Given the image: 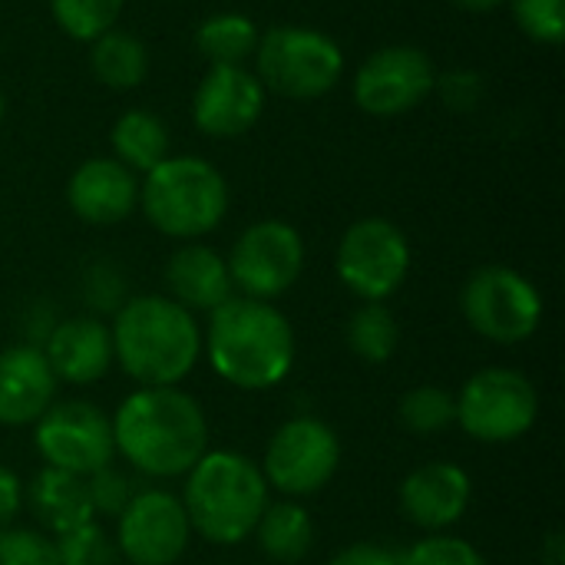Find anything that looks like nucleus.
<instances>
[{"instance_id":"nucleus-1","label":"nucleus","mask_w":565,"mask_h":565,"mask_svg":"<svg viewBox=\"0 0 565 565\" xmlns=\"http://www.w3.org/2000/svg\"><path fill=\"white\" fill-rule=\"evenodd\" d=\"M116 454L152 480L185 477L209 450V417L182 387H139L113 414Z\"/></svg>"},{"instance_id":"nucleus-2","label":"nucleus","mask_w":565,"mask_h":565,"mask_svg":"<svg viewBox=\"0 0 565 565\" xmlns=\"http://www.w3.org/2000/svg\"><path fill=\"white\" fill-rule=\"evenodd\" d=\"M202 354L228 387L258 394L291 374L298 341L291 321L271 301L232 295L209 315Z\"/></svg>"},{"instance_id":"nucleus-3","label":"nucleus","mask_w":565,"mask_h":565,"mask_svg":"<svg viewBox=\"0 0 565 565\" xmlns=\"http://www.w3.org/2000/svg\"><path fill=\"white\" fill-rule=\"evenodd\" d=\"M113 361L139 387H179L202 358V328L166 295H136L113 315Z\"/></svg>"},{"instance_id":"nucleus-4","label":"nucleus","mask_w":565,"mask_h":565,"mask_svg":"<svg viewBox=\"0 0 565 565\" xmlns=\"http://www.w3.org/2000/svg\"><path fill=\"white\" fill-rule=\"evenodd\" d=\"M268 483L262 467L238 450H205V457L185 473L182 507L192 536L212 546H238L255 533L265 513Z\"/></svg>"},{"instance_id":"nucleus-5","label":"nucleus","mask_w":565,"mask_h":565,"mask_svg":"<svg viewBox=\"0 0 565 565\" xmlns=\"http://www.w3.org/2000/svg\"><path fill=\"white\" fill-rule=\"evenodd\" d=\"M139 205L159 235L199 242L228 215V182L209 159L169 156L139 182Z\"/></svg>"},{"instance_id":"nucleus-6","label":"nucleus","mask_w":565,"mask_h":565,"mask_svg":"<svg viewBox=\"0 0 565 565\" xmlns=\"http://www.w3.org/2000/svg\"><path fill=\"white\" fill-rule=\"evenodd\" d=\"M255 76L262 79L265 93L295 103H311L328 96L341 83L344 50L334 36L315 26L281 23L258 36Z\"/></svg>"},{"instance_id":"nucleus-7","label":"nucleus","mask_w":565,"mask_h":565,"mask_svg":"<svg viewBox=\"0 0 565 565\" xmlns=\"http://www.w3.org/2000/svg\"><path fill=\"white\" fill-rule=\"evenodd\" d=\"M540 420L536 384L513 367H483L457 394V424L477 444H513Z\"/></svg>"},{"instance_id":"nucleus-8","label":"nucleus","mask_w":565,"mask_h":565,"mask_svg":"<svg viewBox=\"0 0 565 565\" xmlns=\"http://www.w3.org/2000/svg\"><path fill=\"white\" fill-rule=\"evenodd\" d=\"M460 308L480 338L507 348L530 341L543 324L540 288L510 265L477 268L460 291Z\"/></svg>"},{"instance_id":"nucleus-9","label":"nucleus","mask_w":565,"mask_h":565,"mask_svg":"<svg viewBox=\"0 0 565 565\" xmlns=\"http://www.w3.org/2000/svg\"><path fill=\"white\" fill-rule=\"evenodd\" d=\"M411 242L401 225L391 218H358L344 228L334 271L341 285L361 301H387L397 295L411 275Z\"/></svg>"},{"instance_id":"nucleus-10","label":"nucleus","mask_w":565,"mask_h":565,"mask_svg":"<svg viewBox=\"0 0 565 565\" xmlns=\"http://www.w3.org/2000/svg\"><path fill=\"white\" fill-rule=\"evenodd\" d=\"M341 467V440L331 424L321 417H291L285 420L262 460V477L268 490L285 500H305L321 493Z\"/></svg>"},{"instance_id":"nucleus-11","label":"nucleus","mask_w":565,"mask_h":565,"mask_svg":"<svg viewBox=\"0 0 565 565\" xmlns=\"http://www.w3.org/2000/svg\"><path fill=\"white\" fill-rule=\"evenodd\" d=\"M225 265L242 298L275 301L291 291L305 271V238L285 218H262L235 238Z\"/></svg>"},{"instance_id":"nucleus-12","label":"nucleus","mask_w":565,"mask_h":565,"mask_svg":"<svg viewBox=\"0 0 565 565\" xmlns=\"http://www.w3.org/2000/svg\"><path fill=\"white\" fill-rule=\"evenodd\" d=\"M33 447L43 467L89 477L116 460L113 417L89 401H53L33 424Z\"/></svg>"},{"instance_id":"nucleus-13","label":"nucleus","mask_w":565,"mask_h":565,"mask_svg":"<svg viewBox=\"0 0 565 565\" xmlns=\"http://www.w3.org/2000/svg\"><path fill=\"white\" fill-rule=\"evenodd\" d=\"M437 66L427 50L394 43L374 50L354 73V103L367 116H404L437 86Z\"/></svg>"},{"instance_id":"nucleus-14","label":"nucleus","mask_w":565,"mask_h":565,"mask_svg":"<svg viewBox=\"0 0 565 565\" xmlns=\"http://www.w3.org/2000/svg\"><path fill=\"white\" fill-rule=\"evenodd\" d=\"M192 543L185 507L169 490H136L116 516V550L129 565H175Z\"/></svg>"},{"instance_id":"nucleus-15","label":"nucleus","mask_w":565,"mask_h":565,"mask_svg":"<svg viewBox=\"0 0 565 565\" xmlns=\"http://www.w3.org/2000/svg\"><path fill=\"white\" fill-rule=\"evenodd\" d=\"M265 99L268 93L248 66H209L192 93V119L212 139H235L255 129Z\"/></svg>"},{"instance_id":"nucleus-16","label":"nucleus","mask_w":565,"mask_h":565,"mask_svg":"<svg viewBox=\"0 0 565 565\" xmlns=\"http://www.w3.org/2000/svg\"><path fill=\"white\" fill-rule=\"evenodd\" d=\"M397 500H401V513L417 530L444 533L467 516L473 500V483L463 467L450 460H434L404 477Z\"/></svg>"},{"instance_id":"nucleus-17","label":"nucleus","mask_w":565,"mask_h":565,"mask_svg":"<svg viewBox=\"0 0 565 565\" xmlns=\"http://www.w3.org/2000/svg\"><path fill=\"white\" fill-rule=\"evenodd\" d=\"M66 202L86 225H119L139 209V175L113 156H93L73 169Z\"/></svg>"},{"instance_id":"nucleus-18","label":"nucleus","mask_w":565,"mask_h":565,"mask_svg":"<svg viewBox=\"0 0 565 565\" xmlns=\"http://www.w3.org/2000/svg\"><path fill=\"white\" fill-rule=\"evenodd\" d=\"M43 354L56 381L73 387L99 384L116 364L109 324L96 315H73L56 321V328L43 344Z\"/></svg>"},{"instance_id":"nucleus-19","label":"nucleus","mask_w":565,"mask_h":565,"mask_svg":"<svg viewBox=\"0 0 565 565\" xmlns=\"http://www.w3.org/2000/svg\"><path fill=\"white\" fill-rule=\"evenodd\" d=\"M56 374L43 348L10 344L0 351V424L33 427L56 401Z\"/></svg>"},{"instance_id":"nucleus-20","label":"nucleus","mask_w":565,"mask_h":565,"mask_svg":"<svg viewBox=\"0 0 565 565\" xmlns=\"http://www.w3.org/2000/svg\"><path fill=\"white\" fill-rule=\"evenodd\" d=\"M162 278H166V291H169L166 298H172L175 305H182L192 315H199V311L212 315L218 305H225L235 295L225 258L202 242H182L169 255Z\"/></svg>"},{"instance_id":"nucleus-21","label":"nucleus","mask_w":565,"mask_h":565,"mask_svg":"<svg viewBox=\"0 0 565 565\" xmlns=\"http://www.w3.org/2000/svg\"><path fill=\"white\" fill-rule=\"evenodd\" d=\"M23 507L36 520V526L50 536H63L93 516L89 493H86V477L63 473L53 467H43L26 487H23Z\"/></svg>"},{"instance_id":"nucleus-22","label":"nucleus","mask_w":565,"mask_h":565,"mask_svg":"<svg viewBox=\"0 0 565 565\" xmlns=\"http://www.w3.org/2000/svg\"><path fill=\"white\" fill-rule=\"evenodd\" d=\"M255 543L265 553V559L278 565H295L308 559L315 550V520L298 500L268 503L265 513L255 523Z\"/></svg>"},{"instance_id":"nucleus-23","label":"nucleus","mask_w":565,"mask_h":565,"mask_svg":"<svg viewBox=\"0 0 565 565\" xmlns=\"http://www.w3.org/2000/svg\"><path fill=\"white\" fill-rule=\"evenodd\" d=\"M109 146L113 159H119L136 175H146L162 159H169V129L149 109H126L109 129Z\"/></svg>"},{"instance_id":"nucleus-24","label":"nucleus","mask_w":565,"mask_h":565,"mask_svg":"<svg viewBox=\"0 0 565 565\" xmlns=\"http://www.w3.org/2000/svg\"><path fill=\"white\" fill-rule=\"evenodd\" d=\"M89 70L109 89H136L149 73V50L136 33L113 26L89 43Z\"/></svg>"},{"instance_id":"nucleus-25","label":"nucleus","mask_w":565,"mask_h":565,"mask_svg":"<svg viewBox=\"0 0 565 565\" xmlns=\"http://www.w3.org/2000/svg\"><path fill=\"white\" fill-rule=\"evenodd\" d=\"M258 26L248 13L222 10L199 23L195 50L209 60V66H245L258 46Z\"/></svg>"},{"instance_id":"nucleus-26","label":"nucleus","mask_w":565,"mask_h":565,"mask_svg":"<svg viewBox=\"0 0 565 565\" xmlns=\"http://www.w3.org/2000/svg\"><path fill=\"white\" fill-rule=\"evenodd\" d=\"M344 341L364 364H387L401 348V324L384 301H364L344 324Z\"/></svg>"},{"instance_id":"nucleus-27","label":"nucleus","mask_w":565,"mask_h":565,"mask_svg":"<svg viewBox=\"0 0 565 565\" xmlns=\"http://www.w3.org/2000/svg\"><path fill=\"white\" fill-rule=\"evenodd\" d=\"M397 417L404 430H411L414 437H437L457 424V397L444 387L420 384L401 397Z\"/></svg>"},{"instance_id":"nucleus-28","label":"nucleus","mask_w":565,"mask_h":565,"mask_svg":"<svg viewBox=\"0 0 565 565\" xmlns=\"http://www.w3.org/2000/svg\"><path fill=\"white\" fill-rule=\"evenodd\" d=\"M126 0H50L53 23L79 43H93L116 26Z\"/></svg>"},{"instance_id":"nucleus-29","label":"nucleus","mask_w":565,"mask_h":565,"mask_svg":"<svg viewBox=\"0 0 565 565\" xmlns=\"http://www.w3.org/2000/svg\"><path fill=\"white\" fill-rule=\"evenodd\" d=\"M53 540H56L60 565H116L119 559L116 540L96 520H89L63 536H53Z\"/></svg>"},{"instance_id":"nucleus-30","label":"nucleus","mask_w":565,"mask_h":565,"mask_svg":"<svg viewBox=\"0 0 565 565\" xmlns=\"http://www.w3.org/2000/svg\"><path fill=\"white\" fill-rule=\"evenodd\" d=\"M516 26L543 46H559L565 36V0H510Z\"/></svg>"},{"instance_id":"nucleus-31","label":"nucleus","mask_w":565,"mask_h":565,"mask_svg":"<svg viewBox=\"0 0 565 565\" xmlns=\"http://www.w3.org/2000/svg\"><path fill=\"white\" fill-rule=\"evenodd\" d=\"M0 565H60L56 540L43 530L7 526L0 530Z\"/></svg>"},{"instance_id":"nucleus-32","label":"nucleus","mask_w":565,"mask_h":565,"mask_svg":"<svg viewBox=\"0 0 565 565\" xmlns=\"http://www.w3.org/2000/svg\"><path fill=\"white\" fill-rule=\"evenodd\" d=\"M404 565H487L483 553L450 533H430L427 540L404 550Z\"/></svg>"},{"instance_id":"nucleus-33","label":"nucleus","mask_w":565,"mask_h":565,"mask_svg":"<svg viewBox=\"0 0 565 565\" xmlns=\"http://www.w3.org/2000/svg\"><path fill=\"white\" fill-rule=\"evenodd\" d=\"M86 493H89L93 516L116 520L129 507V500L136 497V487H132V480L122 470H116L109 463V467H103V470L86 477Z\"/></svg>"},{"instance_id":"nucleus-34","label":"nucleus","mask_w":565,"mask_h":565,"mask_svg":"<svg viewBox=\"0 0 565 565\" xmlns=\"http://www.w3.org/2000/svg\"><path fill=\"white\" fill-rule=\"evenodd\" d=\"M83 298L99 315H116L126 305V278L113 265H93L83 278Z\"/></svg>"},{"instance_id":"nucleus-35","label":"nucleus","mask_w":565,"mask_h":565,"mask_svg":"<svg viewBox=\"0 0 565 565\" xmlns=\"http://www.w3.org/2000/svg\"><path fill=\"white\" fill-rule=\"evenodd\" d=\"M434 93H440V99L450 106V109H473L483 96V79L477 70H450L444 76H437V86Z\"/></svg>"},{"instance_id":"nucleus-36","label":"nucleus","mask_w":565,"mask_h":565,"mask_svg":"<svg viewBox=\"0 0 565 565\" xmlns=\"http://www.w3.org/2000/svg\"><path fill=\"white\" fill-rule=\"evenodd\" d=\"M328 565H404V553L387 543H351Z\"/></svg>"},{"instance_id":"nucleus-37","label":"nucleus","mask_w":565,"mask_h":565,"mask_svg":"<svg viewBox=\"0 0 565 565\" xmlns=\"http://www.w3.org/2000/svg\"><path fill=\"white\" fill-rule=\"evenodd\" d=\"M20 510H23V483L10 467L0 463V530L13 526Z\"/></svg>"},{"instance_id":"nucleus-38","label":"nucleus","mask_w":565,"mask_h":565,"mask_svg":"<svg viewBox=\"0 0 565 565\" xmlns=\"http://www.w3.org/2000/svg\"><path fill=\"white\" fill-rule=\"evenodd\" d=\"M53 328H56V318H53V308H43V311H36V308H30V315L23 318V334H26V341H23V344H33V348H43Z\"/></svg>"},{"instance_id":"nucleus-39","label":"nucleus","mask_w":565,"mask_h":565,"mask_svg":"<svg viewBox=\"0 0 565 565\" xmlns=\"http://www.w3.org/2000/svg\"><path fill=\"white\" fill-rule=\"evenodd\" d=\"M543 563L546 565H565V543L559 533H550L543 543Z\"/></svg>"},{"instance_id":"nucleus-40","label":"nucleus","mask_w":565,"mask_h":565,"mask_svg":"<svg viewBox=\"0 0 565 565\" xmlns=\"http://www.w3.org/2000/svg\"><path fill=\"white\" fill-rule=\"evenodd\" d=\"M457 7H463V10H470V13H487V10H497V7H503L507 0H454Z\"/></svg>"},{"instance_id":"nucleus-41","label":"nucleus","mask_w":565,"mask_h":565,"mask_svg":"<svg viewBox=\"0 0 565 565\" xmlns=\"http://www.w3.org/2000/svg\"><path fill=\"white\" fill-rule=\"evenodd\" d=\"M3 116H7V96H3V86H0V126H3Z\"/></svg>"}]
</instances>
